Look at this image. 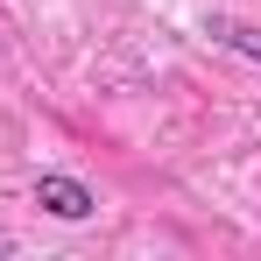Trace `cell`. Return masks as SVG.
<instances>
[{"mask_svg": "<svg viewBox=\"0 0 261 261\" xmlns=\"http://www.w3.org/2000/svg\"><path fill=\"white\" fill-rule=\"evenodd\" d=\"M36 205H49L57 219H85L92 212V191L71 184V176H43V184H36Z\"/></svg>", "mask_w": 261, "mask_h": 261, "instance_id": "1", "label": "cell"}, {"mask_svg": "<svg viewBox=\"0 0 261 261\" xmlns=\"http://www.w3.org/2000/svg\"><path fill=\"white\" fill-rule=\"evenodd\" d=\"M212 36H219V43H233V49H247V57H261V29H240V21H212Z\"/></svg>", "mask_w": 261, "mask_h": 261, "instance_id": "2", "label": "cell"}]
</instances>
